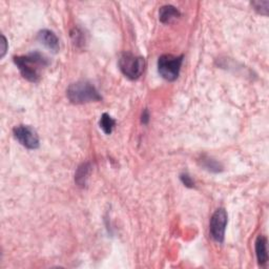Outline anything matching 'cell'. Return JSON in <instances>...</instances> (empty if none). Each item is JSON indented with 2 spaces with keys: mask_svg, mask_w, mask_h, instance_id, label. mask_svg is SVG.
Instances as JSON below:
<instances>
[{
  "mask_svg": "<svg viewBox=\"0 0 269 269\" xmlns=\"http://www.w3.org/2000/svg\"><path fill=\"white\" fill-rule=\"evenodd\" d=\"M14 63L16 64L22 77L30 82H38L42 76V72L50 65V60L44 54L33 52L22 56L14 57Z\"/></svg>",
  "mask_w": 269,
  "mask_h": 269,
  "instance_id": "cell-1",
  "label": "cell"
},
{
  "mask_svg": "<svg viewBox=\"0 0 269 269\" xmlns=\"http://www.w3.org/2000/svg\"><path fill=\"white\" fill-rule=\"evenodd\" d=\"M66 96L73 104H85V103L97 102L102 99L97 88L86 80L72 83L67 87Z\"/></svg>",
  "mask_w": 269,
  "mask_h": 269,
  "instance_id": "cell-2",
  "label": "cell"
},
{
  "mask_svg": "<svg viewBox=\"0 0 269 269\" xmlns=\"http://www.w3.org/2000/svg\"><path fill=\"white\" fill-rule=\"evenodd\" d=\"M144 58L135 56L132 53H123L119 58V67L122 74L130 80L140 78L144 72Z\"/></svg>",
  "mask_w": 269,
  "mask_h": 269,
  "instance_id": "cell-3",
  "label": "cell"
},
{
  "mask_svg": "<svg viewBox=\"0 0 269 269\" xmlns=\"http://www.w3.org/2000/svg\"><path fill=\"white\" fill-rule=\"evenodd\" d=\"M183 63V56L162 55L158 60V72L162 78L167 81H175L180 74Z\"/></svg>",
  "mask_w": 269,
  "mask_h": 269,
  "instance_id": "cell-4",
  "label": "cell"
},
{
  "mask_svg": "<svg viewBox=\"0 0 269 269\" xmlns=\"http://www.w3.org/2000/svg\"><path fill=\"white\" fill-rule=\"evenodd\" d=\"M227 222H228V216L224 208L217 209L210 219L209 232L211 238L217 243H223Z\"/></svg>",
  "mask_w": 269,
  "mask_h": 269,
  "instance_id": "cell-5",
  "label": "cell"
},
{
  "mask_svg": "<svg viewBox=\"0 0 269 269\" xmlns=\"http://www.w3.org/2000/svg\"><path fill=\"white\" fill-rule=\"evenodd\" d=\"M15 139L27 149H37L40 146V140L37 132L29 125H18L13 129Z\"/></svg>",
  "mask_w": 269,
  "mask_h": 269,
  "instance_id": "cell-6",
  "label": "cell"
},
{
  "mask_svg": "<svg viewBox=\"0 0 269 269\" xmlns=\"http://www.w3.org/2000/svg\"><path fill=\"white\" fill-rule=\"evenodd\" d=\"M37 39L42 43L45 47L51 50L54 53H57L60 49L59 39L56 36V34L50 30H42L38 33Z\"/></svg>",
  "mask_w": 269,
  "mask_h": 269,
  "instance_id": "cell-7",
  "label": "cell"
},
{
  "mask_svg": "<svg viewBox=\"0 0 269 269\" xmlns=\"http://www.w3.org/2000/svg\"><path fill=\"white\" fill-rule=\"evenodd\" d=\"M256 254L259 264L263 266L268 261L267 252V239L264 236H259L256 241Z\"/></svg>",
  "mask_w": 269,
  "mask_h": 269,
  "instance_id": "cell-8",
  "label": "cell"
},
{
  "mask_svg": "<svg viewBox=\"0 0 269 269\" xmlns=\"http://www.w3.org/2000/svg\"><path fill=\"white\" fill-rule=\"evenodd\" d=\"M180 12H179L175 6L170 4L163 5L159 11V19L162 23H170L172 20L180 17Z\"/></svg>",
  "mask_w": 269,
  "mask_h": 269,
  "instance_id": "cell-9",
  "label": "cell"
},
{
  "mask_svg": "<svg viewBox=\"0 0 269 269\" xmlns=\"http://www.w3.org/2000/svg\"><path fill=\"white\" fill-rule=\"evenodd\" d=\"M199 163L204 169L210 172H215V174H218V172H221L223 170V165L209 156L203 155L200 158Z\"/></svg>",
  "mask_w": 269,
  "mask_h": 269,
  "instance_id": "cell-10",
  "label": "cell"
},
{
  "mask_svg": "<svg viewBox=\"0 0 269 269\" xmlns=\"http://www.w3.org/2000/svg\"><path fill=\"white\" fill-rule=\"evenodd\" d=\"M91 174V164L89 163H82L77 168V171L75 174V182L80 187H84L87 183L88 176Z\"/></svg>",
  "mask_w": 269,
  "mask_h": 269,
  "instance_id": "cell-11",
  "label": "cell"
},
{
  "mask_svg": "<svg viewBox=\"0 0 269 269\" xmlns=\"http://www.w3.org/2000/svg\"><path fill=\"white\" fill-rule=\"evenodd\" d=\"M99 125H100V128L106 135H110L113 132L115 125H116V121L108 114L104 113L101 116L100 121H99Z\"/></svg>",
  "mask_w": 269,
  "mask_h": 269,
  "instance_id": "cell-12",
  "label": "cell"
},
{
  "mask_svg": "<svg viewBox=\"0 0 269 269\" xmlns=\"http://www.w3.org/2000/svg\"><path fill=\"white\" fill-rule=\"evenodd\" d=\"M73 42L77 46H83L85 42V36L82 31L79 29H74L71 33Z\"/></svg>",
  "mask_w": 269,
  "mask_h": 269,
  "instance_id": "cell-13",
  "label": "cell"
},
{
  "mask_svg": "<svg viewBox=\"0 0 269 269\" xmlns=\"http://www.w3.org/2000/svg\"><path fill=\"white\" fill-rule=\"evenodd\" d=\"M251 4L254 6V10H257L262 15H267L268 14L269 1H267V0H265V1H253Z\"/></svg>",
  "mask_w": 269,
  "mask_h": 269,
  "instance_id": "cell-14",
  "label": "cell"
},
{
  "mask_svg": "<svg viewBox=\"0 0 269 269\" xmlns=\"http://www.w3.org/2000/svg\"><path fill=\"white\" fill-rule=\"evenodd\" d=\"M180 180L186 186V187H188V188L195 187V181L192 180V178L188 174H186V172H183V174L180 175Z\"/></svg>",
  "mask_w": 269,
  "mask_h": 269,
  "instance_id": "cell-15",
  "label": "cell"
},
{
  "mask_svg": "<svg viewBox=\"0 0 269 269\" xmlns=\"http://www.w3.org/2000/svg\"><path fill=\"white\" fill-rule=\"evenodd\" d=\"M1 58L5 55L6 49H8V41H6V38L2 35L1 36Z\"/></svg>",
  "mask_w": 269,
  "mask_h": 269,
  "instance_id": "cell-16",
  "label": "cell"
},
{
  "mask_svg": "<svg viewBox=\"0 0 269 269\" xmlns=\"http://www.w3.org/2000/svg\"><path fill=\"white\" fill-rule=\"evenodd\" d=\"M141 121L143 124H147L148 121H149V113L148 110L145 109L144 112L142 113V118H141Z\"/></svg>",
  "mask_w": 269,
  "mask_h": 269,
  "instance_id": "cell-17",
  "label": "cell"
}]
</instances>
